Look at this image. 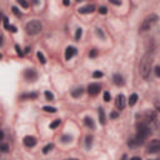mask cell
Instances as JSON below:
<instances>
[{"mask_svg":"<svg viewBox=\"0 0 160 160\" xmlns=\"http://www.w3.org/2000/svg\"><path fill=\"white\" fill-rule=\"evenodd\" d=\"M53 149H54V144H48L47 146L43 148V153H44V154H48V153H50Z\"/></svg>","mask_w":160,"mask_h":160,"instance_id":"d6986e66","label":"cell"},{"mask_svg":"<svg viewBox=\"0 0 160 160\" xmlns=\"http://www.w3.org/2000/svg\"><path fill=\"white\" fill-rule=\"evenodd\" d=\"M65 160H79V159H65Z\"/></svg>","mask_w":160,"mask_h":160,"instance_id":"bcb514c9","label":"cell"},{"mask_svg":"<svg viewBox=\"0 0 160 160\" xmlns=\"http://www.w3.org/2000/svg\"><path fill=\"white\" fill-rule=\"evenodd\" d=\"M94 10H95L94 5H87V7L80 8V9H79V13H80V14H90V13H93Z\"/></svg>","mask_w":160,"mask_h":160,"instance_id":"8fae6325","label":"cell"},{"mask_svg":"<svg viewBox=\"0 0 160 160\" xmlns=\"http://www.w3.org/2000/svg\"><path fill=\"white\" fill-rule=\"evenodd\" d=\"M149 135H150V129H149V127H148V125H145V124H139V125H138V134H136V138L144 141Z\"/></svg>","mask_w":160,"mask_h":160,"instance_id":"277c9868","label":"cell"},{"mask_svg":"<svg viewBox=\"0 0 160 160\" xmlns=\"http://www.w3.org/2000/svg\"><path fill=\"white\" fill-rule=\"evenodd\" d=\"M60 124H61V120L60 119H56V120H54V121L50 124V129H56Z\"/></svg>","mask_w":160,"mask_h":160,"instance_id":"ffe728a7","label":"cell"},{"mask_svg":"<svg viewBox=\"0 0 160 160\" xmlns=\"http://www.w3.org/2000/svg\"><path fill=\"white\" fill-rule=\"evenodd\" d=\"M91 144H93V136H87V148H90Z\"/></svg>","mask_w":160,"mask_h":160,"instance_id":"83f0119b","label":"cell"},{"mask_svg":"<svg viewBox=\"0 0 160 160\" xmlns=\"http://www.w3.org/2000/svg\"><path fill=\"white\" fill-rule=\"evenodd\" d=\"M110 99H111L110 93H109V91H105V93H104V100L105 101H110Z\"/></svg>","mask_w":160,"mask_h":160,"instance_id":"f546056e","label":"cell"},{"mask_svg":"<svg viewBox=\"0 0 160 160\" xmlns=\"http://www.w3.org/2000/svg\"><path fill=\"white\" fill-rule=\"evenodd\" d=\"M136 101H138V95H136V94H131L130 98H129V105H130V106L135 105Z\"/></svg>","mask_w":160,"mask_h":160,"instance_id":"ac0fdd59","label":"cell"},{"mask_svg":"<svg viewBox=\"0 0 160 160\" xmlns=\"http://www.w3.org/2000/svg\"><path fill=\"white\" fill-rule=\"evenodd\" d=\"M89 56H90V58H96V56H98V50H96V49H93V50H90V53H89Z\"/></svg>","mask_w":160,"mask_h":160,"instance_id":"4316f807","label":"cell"},{"mask_svg":"<svg viewBox=\"0 0 160 160\" xmlns=\"http://www.w3.org/2000/svg\"><path fill=\"white\" fill-rule=\"evenodd\" d=\"M36 98H38L36 93H28V94L20 95V99H36Z\"/></svg>","mask_w":160,"mask_h":160,"instance_id":"2e32d148","label":"cell"},{"mask_svg":"<svg viewBox=\"0 0 160 160\" xmlns=\"http://www.w3.org/2000/svg\"><path fill=\"white\" fill-rule=\"evenodd\" d=\"M18 4H20L23 8H29V3L25 1V0H18Z\"/></svg>","mask_w":160,"mask_h":160,"instance_id":"484cf974","label":"cell"},{"mask_svg":"<svg viewBox=\"0 0 160 160\" xmlns=\"http://www.w3.org/2000/svg\"><path fill=\"white\" fill-rule=\"evenodd\" d=\"M70 3L69 1H68V0H65V1H64V5H65V7H68V5H69Z\"/></svg>","mask_w":160,"mask_h":160,"instance_id":"7bdbcfd3","label":"cell"},{"mask_svg":"<svg viewBox=\"0 0 160 160\" xmlns=\"http://www.w3.org/2000/svg\"><path fill=\"white\" fill-rule=\"evenodd\" d=\"M45 98H47V100L49 101H53L54 100V95L50 93V91H45Z\"/></svg>","mask_w":160,"mask_h":160,"instance_id":"cb8c5ba5","label":"cell"},{"mask_svg":"<svg viewBox=\"0 0 160 160\" xmlns=\"http://www.w3.org/2000/svg\"><path fill=\"white\" fill-rule=\"evenodd\" d=\"M1 58H3V55H1V54H0V59H1Z\"/></svg>","mask_w":160,"mask_h":160,"instance_id":"7dc6e473","label":"cell"},{"mask_svg":"<svg viewBox=\"0 0 160 160\" xmlns=\"http://www.w3.org/2000/svg\"><path fill=\"white\" fill-rule=\"evenodd\" d=\"M24 78L28 80V81H35L38 79V73L34 69H28L24 73Z\"/></svg>","mask_w":160,"mask_h":160,"instance_id":"52a82bcc","label":"cell"},{"mask_svg":"<svg viewBox=\"0 0 160 160\" xmlns=\"http://www.w3.org/2000/svg\"><path fill=\"white\" fill-rule=\"evenodd\" d=\"M155 74H156V76H159V75H160V68H159V66H156V68H155Z\"/></svg>","mask_w":160,"mask_h":160,"instance_id":"f35d334b","label":"cell"},{"mask_svg":"<svg viewBox=\"0 0 160 160\" xmlns=\"http://www.w3.org/2000/svg\"><path fill=\"white\" fill-rule=\"evenodd\" d=\"M158 21V15L156 14H150L148 18H145V20L143 21V24L140 25V33H144V31H148L150 30L153 25L155 24V23Z\"/></svg>","mask_w":160,"mask_h":160,"instance_id":"3957f363","label":"cell"},{"mask_svg":"<svg viewBox=\"0 0 160 160\" xmlns=\"http://www.w3.org/2000/svg\"><path fill=\"white\" fill-rule=\"evenodd\" d=\"M15 50H16V54H18L19 56H23V55H24V53L21 51V49H20L19 45H15Z\"/></svg>","mask_w":160,"mask_h":160,"instance_id":"d6a6232c","label":"cell"},{"mask_svg":"<svg viewBox=\"0 0 160 160\" xmlns=\"http://www.w3.org/2000/svg\"><path fill=\"white\" fill-rule=\"evenodd\" d=\"M43 110L47 111V113H56V108H54V106H44Z\"/></svg>","mask_w":160,"mask_h":160,"instance_id":"603a6c76","label":"cell"},{"mask_svg":"<svg viewBox=\"0 0 160 160\" xmlns=\"http://www.w3.org/2000/svg\"><path fill=\"white\" fill-rule=\"evenodd\" d=\"M4 26H5V29L9 28V19L8 18H4Z\"/></svg>","mask_w":160,"mask_h":160,"instance_id":"d590c367","label":"cell"},{"mask_svg":"<svg viewBox=\"0 0 160 160\" xmlns=\"http://www.w3.org/2000/svg\"><path fill=\"white\" fill-rule=\"evenodd\" d=\"M96 34H98V36L105 38V36H104V33H103V30H101V29H96Z\"/></svg>","mask_w":160,"mask_h":160,"instance_id":"e575fe53","label":"cell"},{"mask_svg":"<svg viewBox=\"0 0 160 160\" xmlns=\"http://www.w3.org/2000/svg\"><path fill=\"white\" fill-rule=\"evenodd\" d=\"M4 138V133H3V131L1 130H0V140H1Z\"/></svg>","mask_w":160,"mask_h":160,"instance_id":"60d3db41","label":"cell"},{"mask_svg":"<svg viewBox=\"0 0 160 160\" xmlns=\"http://www.w3.org/2000/svg\"><path fill=\"white\" fill-rule=\"evenodd\" d=\"M99 121H100V124H103V125L106 124L105 113H104V109H103V108H99Z\"/></svg>","mask_w":160,"mask_h":160,"instance_id":"5bb4252c","label":"cell"},{"mask_svg":"<svg viewBox=\"0 0 160 160\" xmlns=\"http://www.w3.org/2000/svg\"><path fill=\"white\" fill-rule=\"evenodd\" d=\"M151 65H153V56L150 54H146L141 58L140 65H139V73L143 79H149L150 71H151Z\"/></svg>","mask_w":160,"mask_h":160,"instance_id":"6da1fadb","label":"cell"},{"mask_svg":"<svg viewBox=\"0 0 160 160\" xmlns=\"http://www.w3.org/2000/svg\"><path fill=\"white\" fill-rule=\"evenodd\" d=\"M0 45H3V36L0 35Z\"/></svg>","mask_w":160,"mask_h":160,"instance_id":"ee69618b","label":"cell"},{"mask_svg":"<svg viewBox=\"0 0 160 160\" xmlns=\"http://www.w3.org/2000/svg\"><path fill=\"white\" fill-rule=\"evenodd\" d=\"M84 94V89L83 88H76V89H74L71 91V95L74 96V98H79V96H81Z\"/></svg>","mask_w":160,"mask_h":160,"instance_id":"9a60e30c","label":"cell"},{"mask_svg":"<svg viewBox=\"0 0 160 160\" xmlns=\"http://www.w3.org/2000/svg\"><path fill=\"white\" fill-rule=\"evenodd\" d=\"M13 13H14L16 16H18V18H20V16H21V13H20L19 9L16 8V7H13Z\"/></svg>","mask_w":160,"mask_h":160,"instance_id":"4dcf8cb0","label":"cell"},{"mask_svg":"<svg viewBox=\"0 0 160 160\" xmlns=\"http://www.w3.org/2000/svg\"><path fill=\"white\" fill-rule=\"evenodd\" d=\"M84 123H85V125H87V127H89V128H91V129H94V128H95L93 119L89 118V116H87V118L84 119Z\"/></svg>","mask_w":160,"mask_h":160,"instance_id":"e0dca14e","label":"cell"},{"mask_svg":"<svg viewBox=\"0 0 160 160\" xmlns=\"http://www.w3.org/2000/svg\"><path fill=\"white\" fill-rule=\"evenodd\" d=\"M25 30H26V33L29 34V35H36V34H39L40 31L43 30V25H41V23H40L39 20H31V21H29L26 24Z\"/></svg>","mask_w":160,"mask_h":160,"instance_id":"7a4b0ae2","label":"cell"},{"mask_svg":"<svg viewBox=\"0 0 160 160\" xmlns=\"http://www.w3.org/2000/svg\"><path fill=\"white\" fill-rule=\"evenodd\" d=\"M130 160H141V159H140L139 156H134V158H131Z\"/></svg>","mask_w":160,"mask_h":160,"instance_id":"b9f144b4","label":"cell"},{"mask_svg":"<svg viewBox=\"0 0 160 160\" xmlns=\"http://www.w3.org/2000/svg\"><path fill=\"white\" fill-rule=\"evenodd\" d=\"M118 115H119V114L114 111V113H111V114H110V118H111V119H115V118H118Z\"/></svg>","mask_w":160,"mask_h":160,"instance_id":"74e56055","label":"cell"},{"mask_svg":"<svg viewBox=\"0 0 160 160\" xmlns=\"http://www.w3.org/2000/svg\"><path fill=\"white\" fill-rule=\"evenodd\" d=\"M81 35H83V30L79 28V29H76V33H75V40H80Z\"/></svg>","mask_w":160,"mask_h":160,"instance_id":"d4e9b609","label":"cell"},{"mask_svg":"<svg viewBox=\"0 0 160 160\" xmlns=\"http://www.w3.org/2000/svg\"><path fill=\"white\" fill-rule=\"evenodd\" d=\"M78 53V50L76 48H74V47H68L66 50H65V59L66 60H70L73 56H75Z\"/></svg>","mask_w":160,"mask_h":160,"instance_id":"9c48e42d","label":"cell"},{"mask_svg":"<svg viewBox=\"0 0 160 160\" xmlns=\"http://www.w3.org/2000/svg\"><path fill=\"white\" fill-rule=\"evenodd\" d=\"M110 3L114 5H121V1H114V0H110Z\"/></svg>","mask_w":160,"mask_h":160,"instance_id":"ab89813d","label":"cell"},{"mask_svg":"<svg viewBox=\"0 0 160 160\" xmlns=\"http://www.w3.org/2000/svg\"><path fill=\"white\" fill-rule=\"evenodd\" d=\"M125 105H127V99H125V96L123 94H119L116 96V99H115V106H116V109L118 110H123Z\"/></svg>","mask_w":160,"mask_h":160,"instance_id":"5b68a950","label":"cell"},{"mask_svg":"<svg viewBox=\"0 0 160 160\" xmlns=\"http://www.w3.org/2000/svg\"><path fill=\"white\" fill-rule=\"evenodd\" d=\"M8 151H9V146H8V144L0 143V153H8Z\"/></svg>","mask_w":160,"mask_h":160,"instance_id":"7402d4cb","label":"cell"},{"mask_svg":"<svg viewBox=\"0 0 160 160\" xmlns=\"http://www.w3.org/2000/svg\"><path fill=\"white\" fill-rule=\"evenodd\" d=\"M36 56H38V59H39V61L41 63V64H45V63H47V59H45V56H44V54H43V53H40V51H38Z\"/></svg>","mask_w":160,"mask_h":160,"instance_id":"44dd1931","label":"cell"},{"mask_svg":"<svg viewBox=\"0 0 160 160\" xmlns=\"http://www.w3.org/2000/svg\"><path fill=\"white\" fill-rule=\"evenodd\" d=\"M100 90H101L100 85H99V84H96V83H93V84H90L89 87H88V93H89L90 95H93V96L98 95V94L100 93Z\"/></svg>","mask_w":160,"mask_h":160,"instance_id":"ba28073f","label":"cell"},{"mask_svg":"<svg viewBox=\"0 0 160 160\" xmlns=\"http://www.w3.org/2000/svg\"><path fill=\"white\" fill-rule=\"evenodd\" d=\"M8 29H9L11 33H16V28H15L14 25H9V28H8Z\"/></svg>","mask_w":160,"mask_h":160,"instance_id":"8d00e7d4","label":"cell"},{"mask_svg":"<svg viewBox=\"0 0 160 160\" xmlns=\"http://www.w3.org/2000/svg\"><path fill=\"white\" fill-rule=\"evenodd\" d=\"M93 78H94V79L103 78V73H101V71H94V73H93Z\"/></svg>","mask_w":160,"mask_h":160,"instance_id":"f1b7e54d","label":"cell"},{"mask_svg":"<svg viewBox=\"0 0 160 160\" xmlns=\"http://www.w3.org/2000/svg\"><path fill=\"white\" fill-rule=\"evenodd\" d=\"M61 140H63V143H69L70 140H71V136L70 135H64L61 138Z\"/></svg>","mask_w":160,"mask_h":160,"instance_id":"1f68e13d","label":"cell"},{"mask_svg":"<svg viewBox=\"0 0 160 160\" xmlns=\"http://www.w3.org/2000/svg\"><path fill=\"white\" fill-rule=\"evenodd\" d=\"M98 11H99V13H100V14H103V15H105V14L108 13V9H106L105 7H100Z\"/></svg>","mask_w":160,"mask_h":160,"instance_id":"836d02e7","label":"cell"},{"mask_svg":"<svg viewBox=\"0 0 160 160\" xmlns=\"http://www.w3.org/2000/svg\"><path fill=\"white\" fill-rule=\"evenodd\" d=\"M113 81L115 85H124V78L120 75V74H115V75L113 76Z\"/></svg>","mask_w":160,"mask_h":160,"instance_id":"4fadbf2b","label":"cell"},{"mask_svg":"<svg viewBox=\"0 0 160 160\" xmlns=\"http://www.w3.org/2000/svg\"><path fill=\"white\" fill-rule=\"evenodd\" d=\"M143 143H144V141L140 140V139H138V138H133V139H129L128 145L131 146V148H135V146H138V145H141Z\"/></svg>","mask_w":160,"mask_h":160,"instance_id":"7c38bea8","label":"cell"},{"mask_svg":"<svg viewBox=\"0 0 160 160\" xmlns=\"http://www.w3.org/2000/svg\"><path fill=\"white\" fill-rule=\"evenodd\" d=\"M23 141H24V145L28 148H33L36 145V139L34 138V136H25Z\"/></svg>","mask_w":160,"mask_h":160,"instance_id":"30bf717a","label":"cell"},{"mask_svg":"<svg viewBox=\"0 0 160 160\" xmlns=\"http://www.w3.org/2000/svg\"><path fill=\"white\" fill-rule=\"evenodd\" d=\"M160 150V141L158 139H154L150 141L149 146H148V153L154 154V153H158Z\"/></svg>","mask_w":160,"mask_h":160,"instance_id":"8992f818","label":"cell"},{"mask_svg":"<svg viewBox=\"0 0 160 160\" xmlns=\"http://www.w3.org/2000/svg\"><path fill=\"white\" fill-rule=\"evenodd\" d=\"M121 160H127V155H123V158H121Z\"/></svg>","mask_w":160,"mask_h":160,"instance_id":"f6af8a7d","label":"cell"}]
</instances>
